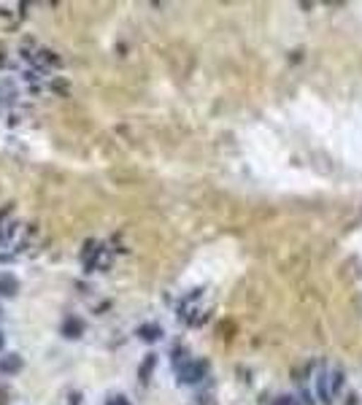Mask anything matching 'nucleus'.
<instances>
[{
	"mask_svg": "<svg viewBox=\"0 0 362 405\" xmlns=\"http://www.w3.org/2000/svg\"><path fill=\"white\" fill-rule=\"evenodd\" d=\"M271 405H300L295 397H279V400H273Z\"/></svg>",
	"mask_w": 362,
	"mask_h": 405,
	"instance_id": "39448f33",
	"label": "nucleus"
},
{
	"mask_svg": "<svg viewBox=\"0 0 362 405\" xmlns=\"http://www.w3.org/2000/svg\"><path fill=\"white\" fill-rule=\"evenodd\" d=\"M16 289H19V281H16L11 273H3V276H0V295H6V298H14Z\"/></svg>",
	"mask_w": 362,
	"mask_h": 405,
	"instance_id": "f03ea898",
	"label": "nucleus"
},
{
	"mask_svg": "<svg viewBox=\"0 0 362 405\" xmlns=\"http://www.w3.org/2000/svg\"><path fill=\"white\" fill-rule=\"evenodd\" d=\"M106 405H130V400H124V397H111Z\"/></svg>",
	"mask_w": 362,
	"mask_h": 405,
	"instance_id": "423d86ee",
	"label": "nucleus"
},
{
	"mask_svg": "<svg viewBox=\"0 0 362 405\" xmlns=\"http://www.w3.org/2000/svg\"><path fill=\"white\" fill-rule=\"evenodd\" d=\"M0 348H3V332H0Z\"/></svg>",
	"mask_w": 362,
	"mask_h": 405,
	"instance_id": "0eeeda50",
	"label": "nucleus"
},
{
	"mask_svg": "<svg viewBox=\"0 0 362 405\" xmlns=\"http://www.w3.org/2000/svg\"><path fill=\"white\" fill-rule=\"evenodd\" d=\"M206 373V362H189V365H184L179 370L181 381H187V384H192V381H200Z\"/></svg>",
	"mask_w": 362,
	"mask_h": 405,
	"instance_id": "f257e3e1",
	"label": "nucleus"
},
{
	"mask_svg": "<svg viewBox=\"0 0 362 405\" xmlns=\"http://www.w3.org/2000/svg\"><path fill=\"white\" fill-rule=\"evenodd\" d=\"M62 332H65L68 338H78V332H81V322H78V319H68V322L62 324Z\"/></svg>",
	"mask_w": 362,
	"mask_h": 405,
	"instance_id": "20e7f679",
	"label": "nucleus"
},
{
	"mask_svg": "<svg viewBox=\"0 0 362 405\" xmlns=\"http://www.w3.org/2000/svg\"><path fill=\"white\" fill-rule=\"evenodd\" d=\"M19 368H22V357H16V354H8L0 360V373H16Z\"/></svg>",
	"mask_w": 362,
	"mask_h": 405,
	"instance_id": "7ed1b4c3",
	"label": "nucleus"
}]
</instances>
